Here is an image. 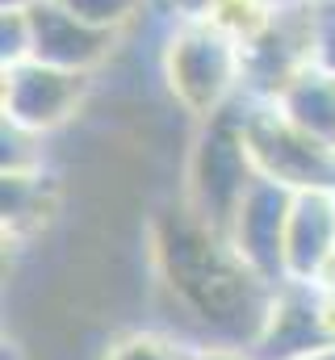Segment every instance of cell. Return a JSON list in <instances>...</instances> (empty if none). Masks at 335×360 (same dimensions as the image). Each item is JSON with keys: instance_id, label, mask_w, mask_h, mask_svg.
<instances>
[{"instance_id": "2e32d148", "label": "cell", "mask_w": 335, "mask_h": 360, "mask_svg": "<svg viewBox=\"0 0 335 360\" xmlns=\"http://www.w3.org/2000/svg\"><path fill=\"white\" fill-rule=\"evenodd\" d=\"M227 0H156V13H164L168 25H184V21H214V13Z\"/></svg>"}, {"instance_id": "ac0fdd59", "label": "cell", "mask_w": 335, "mask_h": 360, "mask_svg": "<svg viewBox=\"0 0 335 360\" xmlns=\"http://www.w3.org/2000/svg\"><path fill=\"white\" fill-rule=\"evenodd\" d=\"M319 63L335 72V8H323V34H319Z\"/></svg>"}, {"instance_id": "9c48e42d", "label": "cell", "mask_w": 335, "mask_h": 360, "mask_svg": "<svg viewBox=\"0 0 335 360\" xmlns=\"http://www.w3.org/2000/svg\"><path fill=\"white\" fill-rule=\"evenodd\" d=\"M335 256V193H298L285 231V281H319Z\"/></svg>"}, {"instance_id": "7c38bea8", "label": "cell", "mask_w": 335, "mask_h": 360, "mask_svg": "<svg viewBox=\"0 0 335 360\" xmlns=\"http://www.w3.org/2000/svg\"><path fill=\"white\" fill-rule=\"evenodd\" d=\"M76 17H84L96 30H109L130 42V34L156 13V0H63Z\"/></svg>"}, {"instance_id": "9a60e30c", "label": "cell", "mask_w": 335, "mask_h": 360, "mask_svg": "<svg viewBox=\"0 0 335 360\" xmlns=\"http://www.w3.org/2000/svg\"><path fill=\"white\" fill-rule=\"evenodd\" d=\"M0 68L34 59V30H30V8H0Z\"/></svg>"}, {"instance_id": "30bf717a", "label": "cell", "mask_w": 335, "mask_h": 360, "mask_svg": "<svg viewBox=\"0 0 335 360\" xmlns=\"http://www.w3.org/2000/svg\"><path fill=\"white\" fill-rule=\"evenodd\" d=\"M272 105L302 126L306 134H315L319 143L335 147V72H327L323 63L302 68L285 89L272 96Z\"/></svg>"}, {"instance_id": "8992f818", "label": "cell", "mask_w": 335, "mask_h": 360, "mask_svg": "<svg viewBox=\"0 0 335 360\" xmlns=\"http://www.w3.org/2000/svg\"><path fill=\"white\" fill-rule=\"evenodd\" d=\"M293 197L285 184L255 176L248 197L239 201V210L231 214L222 243L227 252L264 285H281L285 281V231H289V210Z\"/></svg>"}, {"instance_id": "52a82bcc", "label": "cell", "mask_w": 335, "mask_h": 360, "mask_svg": "<svg viewBox=\"0 0 335 360\" xmlns=\"http://www.w3.org/2000/svg\"><path fill=\"white\" fill-rule=\"evenodd\" d=\"M30 30H34V59L63 72L101 76L126 51V38L88 25L63 0H38L30 8Z\"/></svg>"}, {"instance_id": "d6986e66", "label": "cell", "mask_w": 335, "mask_h": 360, "mask_svg": "<svg viewBox=\"0 0 335 360\" xmlns=\"http://www.w3.org/2000/svg\"><path fill=\"white\" fill-rule=\"evenodd\" d=\"M277 8H335V0H272Z\"/></svg>"}, {"instance_id": "7a4b0ae2", "label": "cell", "mask_w": 335, "mask_h": 360, "mask_svg": "<svg viewBox=\"0 0 335 360\" xmlns=\"http://www.w3.org/2000/svg\"><path fill=\"white\" fill-rule=\"evenodd\" d=\"M255 164L244 143V126H239V101L201 122L193 134V147L184 155V210L222 239L231 214L239 210V201L248 197L255 184Z\"/></svg>"}, {"instance_id": "8fae6325", "label": "cell", "mask_w": 335, "mask_h": 360, "mask_svg": "<svg viewBox=\"0 0 335 360\" xmlns=\"http://www.w3.org/2000/svg\"><path fill=\"white\" fill-rule=\"evenodd\" d=\"M189 348L168 327H122L109 335L96 360H189Z\"/></svg>"}, {"instance_id": "ffe728a7", "label": "cell", "mask_w": 335, "mask_h": 360, "mask_svg": "<svg viewBox=\"0 0 335 360\" xmlns=\"http://www.w3.org/2000/svg\"><path fill=\"white\" fill-rule=\"evenodd\" d=\"M302 360H335V344L331 348H319V352H310V356H302Z\"/></svg>"}, {"instance_id": "44dd1931", "label": "cell", "mask_w": 335, "mask_h": 360, "mask_svg": "<svg viewBox=\"0 0 335 360\" xmlns=\"http://www.w3.org/2000/svg\"><path fill=\"white\" fill-rule=\"evenodd\" d=\"M38 0H0V8H34Z\"/></svg>"}, {"instance_id": "ba28073f", "label": "cell", "mask_w": 335, "mask_h": 360, "mask_svg": "<svg viewBox=\"0 0 335 360\" xmlns=\"http://www.w3.org/2000/svg\"><path fill=\"white\" fill-rule=\"evenodd\" d=\"M63 210V184L46 172H0V214H4V248H25L51 231Z\"/></svg>"}, {"instance_id": "277c9868", "label": "cell", "mask_w": 335, "mask_h": 360, "mask_svg": "<svg viewBox=\"0 0 335 360\" xmlns=\"http://www.w3.org/2000/svg\"><path fill=\"white\" fill-rule=\"evenodd\" d=\"M92 96H96V76L84 72H63L38 59L0 68V113L46 139L80 122Z\"/></svg>"}, {"instance_id": "e0dca14e", "label": "cell", "mask_w": 335, "mask_h": 360, "mask_svg": "<svg viewBox=\"0 0 335 360\" xmlns=\"http://www.w3.org/2000/svg\"><path fill=\"white\" fill-rule=\"evenodd\" d=\"M189 360H260L248 344H231V340H201L189 348Z\"/></svg>"}, {"instance_id": "5bb4252c", "label": "cell", "mask_w": 335, "mask_h": 360, "mask_svg": "<svg viewBox=\"0 0 335 360\" xmlns=\"http://www.w3.org/2000/svg\"><path fill=\"white\" fill-rule=\"evenodd\" d=\"M272 13H277L272 0H227V4L214 13V25H218L222 34H231L239 46H248L251 38L272 21Z\"/></svg>"}, {"instance_id": "4fadbf2b", "label": "cell", "mask_w": 335, "mask_h": 360, "mask_svg": "<svg viewBox=\"0 0 335 360\" xmlns=\"http://www.w3.org/2000/svg\"><path fill=\"white\" fill-rule=\"evenodd\" d=\"M46 134L17 122H0V172H46Z\"/></svg>"}, {"instance_id": "6da1fadb", "label": "cell", "mask_w": 335, "mask_h": 360, "mask_svg": "<svg viewBox=\"0 0 335 360\" xmlns=\"http://www.w3.org/2000/svg\"><path fill=\"white\" fill-rule=\"evenodd\" d=\"M160 80L189 122H210L244 96V46L214 21L168 25L160 38Z\"/></svg>"}, {"instance_id": "3957f363", "label": "cell", "mask_w": 335, "mask_h": 360, "mask_svg": "<svg viewBox=\"0 0 335 360\" xmlns=\"http://www.w3.org/2000/svg\"><path fill=\"white\" fill-rule=\"evenodd\" d=\"M239 126L264 180H277L289 193H335V147L293 126L272 101L239 96Z\"/></svg>"}, {"instance_id": "5b68a950", "label": "cell", "mask_w": 335, "mask_h": 360, "mask_svg": "<svg viewBox=\"0 0 335 360\" xmlns=\"http://www.w3.org/2000/svg\"><path fill=\"white\" fill-rule=\"evenodd\" d=\"M335 344V293L315 281H281L248 348L260 360H302Z\"/></svg>"}]
</instances>
